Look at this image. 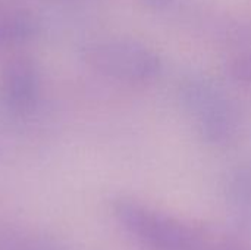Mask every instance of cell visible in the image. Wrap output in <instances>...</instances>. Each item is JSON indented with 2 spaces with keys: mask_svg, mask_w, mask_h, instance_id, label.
Here are the masks:
<instances>
[{
  "mask_svg": "<svg viewBox=\"0 0 251 250\" xmlns=\"http://www.w3.org/2000/svg\"><path fill=\"white\" fill-rule=\"evenodd\" d=\"M231 74L232 77L241 83L243 85H249L251 88V50L237 55L231 62Z\"/></svg>",
  "mask_w": 251,
  "mask_h": 250,
  "instance_id": "7",
  "label": "cell"
},
{
  "mask_svg": "<svg viewBox=\"0 0 251 250\" xmlns=\"http://www.w3.org/2000/svg\"><path fill=\"white\" fill-rule=\"evenodd\" d=\"M84 63L96 74L121 83H147L160 71L159 56L131 38H104L82 50Z\"/></svg>",
  "mask_w": 251,
  "mask_h": 250,
  "instance_id": "3",
  "label": "cell"
},
{
  "mask_svg": "<svg viewBox=\"0 0 251 250\" xmlns=\"http://www.w3.org/2000/svg\"><path fill=\"white\" fill-rule=\"evenodd\" d=\"M225 200L240 225L251 230V162L229 174L225 183Z\"/></svg>",
  "mask_w": 251,
  "mask_h": 250,
  "instance_id": "5",
  "label": "cell"
},
{
  "mask_svg": "<svg viewBox=\"0 0 251 250\" xmlns=\"http://www.w3.org/2000/svg\"><path fill=\"white\" fill-rule=\"evenodd\" d=\"M181 99L209 143L231 144L241 139L247 119L240 106L219 85L204 78H191L184 83Z\"/></svg>",
  "mask_w": 251,
  "mask_h": 250,
  "instance_id": "2",
  "label": "cell"
},
{
  "mask_svg": "<svg viewBox=\"0 0 251 250\" xmlns=\"http://www.w3.org/2000/svg\"><path fill=\"white\" fill-rule=\"evenodd\" d=\"M113 212L121 227L146 250H251L237 234L185 221L135 200H118Z\"/></svg>",
  "mask_w": 251,
  "mask_h": 250,
  "instance_id": "1",
  "label": "cell"
},
{
  "mask_svg": "<svg viewBox=\"0 0 251 250\" xmlns=\"http://www.w3.org/2000/svg\"><path fill=\"white\" fill-rule=\"evenodd\" d=\"M35 28L37 24L26 10L0 0V49L29 38Z\"/></svg>",
  "mask_w": 251,
  "mask_h": 250,
  "instance_id": "6",
  "label": "cell"
},
{
  "mask_svg": "<svg viewBox=\"0 0 251 250\" xmlns=\"http://www.w3.org/2000/svg\"><path fill=\"white\" fill-rule=\"evenodd\" d=\"M41 99V75L25 55L10 57L0 71V109L10 119H28Z\"/></svg>",
  "mask_w": 251,
  "mask_h": 250,
  "instance_id": "4",
  "label": "cell"
}]
</instances>
